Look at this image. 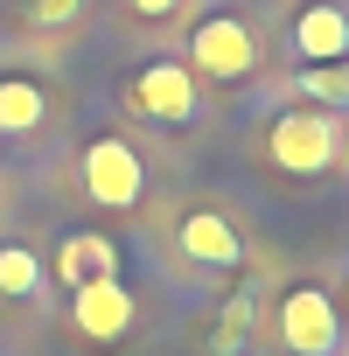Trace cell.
Here are the masks:
<instances>
[{
    "instance_id": "14",
    "label": "cell",
    "mask_w": 349,
    "mask_h": 356,
    "mask_svg": "<svg viewBox=\"0 0 349 356\" xmlns=\"http://www.w3.org/2000/svg\"><path fill=\"white\" fill-rule=\"evenodd\" d=\"M84 15V0H29V29H70Z\"/></svg>"
},
{
    "instance_id": "7",
    "label": "cell",
    "mask_w": 349,
    "mask_h": 356,
    "mask_svg": "<svg viewBox=\"0 0 349 356\" xmlns=\"http://www.w3.org/2000/svg\"><path fill=\"white\" fill-rule=\"evenodd\" d=\"M70 328H77L84 342H119V335L133 328V293H126V280H84V286H70Z\"/></svg>"
},
{
    "instance_id": "3",
    "label": "cell",
    "mask_w": 349,
    "mask_h": 356,
    "mask_svg": "<svg viewBox=\"0 0 349 356\" xmlns=\"http://www.w3.org/2000/svg\"><path fill=\"white\" fill-rule=\"evenodd\" d=\"M279 342H286V356H335L342 349V300L321 286H286L279 293Z\"/></svg>"
},
{
    "instance_id": "2",
    "label": "cell",
    "mask_w": 349,
    "mask_h": 356,
    "mask_svg": "<svg viewBox=\"0 0 349 356\" xmlns=\"http://www.w3.org/2000/svg\"><path fill=\"white\" fill-rule=\"evenodd\" d=\"M189 70H196V84H203V77H210V84H245V77L259 70V35H252V22L210 15V22L189 35Z\"/></svg>"
},
{
    "instance_id": "15",
    "label": "cell",
    "mask_w": 349,
    "mask_h": 356,
    "mask_svg": "<svg viewBox=\"0 0 349 356\" xmlns=\"http://www.w3.org/2000/svg\"><path fill=\"white\" fill-rule=\"evenodd\" d=\"M126 15L133 22H168V15H182V0H126Z\"/></svg>"
},
{
    "instance_id": "13",
    "label": "cell",
    "mask_w": 349,
    "mask_h": 356,
    "mask_svg": "<svg viewBox=\"0 0 349 356\" xmlns=\"http://www.w3.org/2000/svg\"><path fill=\"white\" fill-rule=\"evenodd\" d=\"M42 293V259L29 245H0V300H35Z\"/></svg>"
},
{
    "instance_id": "6",
    "label": "cell",
    "mask_w": 349,
    "mask_h": 356,
    "mask_svg": "<svg viewBox=\"0 0 349 356\" xmlns=\"http://www.w3.org/2000/svg\"><path fill=\"white\" fill-rule=\"evenodd\" d=\"M126 112H140L154 126H189L196 119V70L189 63H147V70H133Z\"/></svg>"
},
{
    "instance_id": "11",
    "label": "cell",
    "mask_w": 349,
    "mask_h": 356,
    "mask_svg": "<svg viewBox=\"0 0 349 356\" xmlns=\"http://www.w3.org/2000/svg\"><path fill=\"white\" fill-rule=\"evenodd\" d=\"M300 98L307 105H321V112H349V56H335V63H300Z\"/></svg>"
},
{
    "instance_id": "5",
    "label": "cell",
    "mask_w": 349,
    "mask_h": 356,
    "mask_svg": "<svg viewBox=\"0 0 349 356\" xmlns=\"http://www.w3.org/2000/svg\"><path fill=\"white\" fill-rule=\"evenodd\" d=\"M174 245H182V259L189 266H210V273H238L245 259H252V238H245V224L238 217H224V210H182V224H174Z\"/></svg>"
},
{
    "instance_id": "9",
    "label": "cell",
    "mask_w": 349,
    "mask_h": 356,
    "mask_svg": "<svg viewBox=\"0 0 349 356\" xmlns=\"http://www.w3.org/2000/svg\"><path fill=\"white\" fill-rule=\"evenodd\" d=\"M56 280L63 286H84V280H119V245L105 231H70L56 245Z\"/></svg>"
},
{
    "instance_id": "8",
    "label": "cell",
    "mask_w": 349,
    "mask_h": 356,
    "mask_svg": "<svg viewBox=\"0 0 349 356\" xmlns=\"http://www.w3.org/2000/svg\"><path fill=\"white\" fill-rule=\"evenodd\" d=\"M286 35H293V56L300 63H335V56H349V8H335V0H307Z\"/></svg>"
},
{
    "instance_id": "12",
    "label": "cell",
    "mask_w": 349,
    "mask_h": 356,
    "mask_svg": "<svg viewBox=\"0 0 349 356\" xmlns=\"http://www.w3.org/2000/svg\"><path fill=\"white\" fill-rule=\"evenodd\" d=\"M252 321H259V300H252V293H231V300L217 307V328H210V349H217V356H238V349L252 342Z\"/></svg>"
},
{
    "instance_id": "10",
    "label": "cell",
    "mask_w": 349,
    "mask_h": 356,
    "mask_svg": "<svg viewBox=\"0 0 349 356\" xmlns=\"http://www.w3.org/2000/svg\"><path fill=\"white\" fill-rule=\"evenodd\" d=\"M42 119H49V91H42L35 77L8 70V77H0V133H8V140H29V133H42Z\"/></svg>"
},
{
    "instance_id": "17",
    "label": "cell",
    "mask_w": 349,
    "mask_h": 356,
    "mask_svg": "<svg viewBox=\"0 0 349 356\" xmlns=\"http://www.w3.org/2000/svg\"><path fill=\"white\" fill-rule=\"evenodd\" d=\"M342 300H349V280H342Z\"/></svg>"
},
{
    "instance_id": "16",
    "label": "cell",
    "mask_w": 349,
    "mask_h": 356,
    "mask_svg": "<svg viewBox=\"0 0 349 356\" xmlns=\"http://www.w3.org/2000/svg\"><path fill=\"white\" fill-rule=\"evenodd\" d=\"M335 168H349V133H342V154H335Z\"/></svg>"
},
{
    "instance_id": "1",
    "label": "cell",
    "mask_w": 349,
    "mask_h": 356,
    "mask_svg": "<svg viewBox=\"0 0 349 356\" xmlns=\"http://www.w3.org/2000/svg\"><path fill=\"white\" fill-rule=\"evenodd\" d=\"M266 154H273V168H286V175H328L335 154H342V126H335V112H321V105H293V112L273 119Z\"/></svg>"
},
{
    "instance_id": "4",
    "label": "cell",
    "mask_w": 349,
    "mask_h": 356,
    "mask_svg": "<svg viewBox=\"0 0 349 356\" xmlns=\"http://www.w3.org/2000/svg\"><path fill=\"white\" fill-rule=\"evenodd\" d=\"M84 196L98 203V210H133L140 196H147V168H140V154L119 140V133H98L91 147H84Z\"/></svg>"
}]
</instances>
